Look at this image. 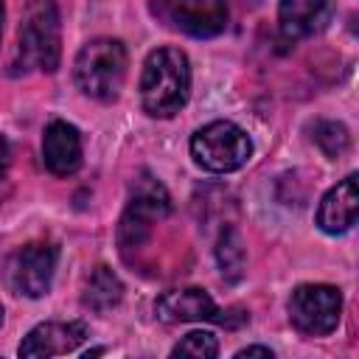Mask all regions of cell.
<instances>
[{
    "mask_svg": "<svg viewBox=\"0 0 359 359\" xmlns=\"http://www.w3.org/2000/svg\"><path fill=\"white\" fill-rule=\"evenodd\" d=\"M62 53V25L53 0H28L17 31V56L22 70L53 73Z\"/></svg>",
    "mask_w": 359,
    "mask_h": 359,
    "instance_id": "3",
    "label": "cell"
},
{
    "mask_svg": "<svg viewBox=\"0 0 359 359\" xmlns=\"http://www.w3.org/2000/svg\"><path fill=\"white\" fill-rule=\"evenodd\" d=\"M252 154V143L241 126L233 121H213L194 132L191 137V157L196 165L213 174H227L241 168Z\"/></svg>",
    "mask_w": 359,
    "mask_h": 359,
    "instance_id": "4",
    "label": "cell"
},
{
    "mask_svg": "<svg viewBox=\"0 0 359 359\" xmlns=\"http://www.w3.org/2000/svg\"><path fill=\"white\" fill-rule=\"evenodd\" d=\"M191 95V65L180 48H157L140 73V104L151 118L177 115Z\"/></svg>",
    "mask_w": 359,
    "mask_h": 359,
    "instance_id": "1",
    "label": "cell"
},
{
    "mask_svg": "<svg viewBox=\"0 0 359 359\" xmlns=\"http://www.w3.org/2000/svg\"><path fill=\"white\" fill-rule=\"evenodd\" d=\"M126 65L129 59L121 39L95 36L79 50L73 62L76 87L95 101H115L126 79Z\"/></svg>",
    "mask_w": 359,
    "mask_h": 359,
    "instance_id": "2",
    "label": "cell"
},
{
    "mask_svg": "<svg viewBox=\"0 0 359 359\" xmlns=\"http://www.w3.org/2000/svg\"><path fill=\"white\" fill-rule=\"evenodd\" d=\"M359 213V191H356V174H348L342 182H337L317 208V227L328 236L348 233L356 224Z\"/></svg>",
    "mask_w": 359,
    "mask_h": 359,
    "instance_id": "12",
    "label": "cell"
},
{
    "mask_svg": "<svg viewBox=\"0 0 359 359\" xmlns=\"http://www.w3.org/2000/svg\"><path fill=\"white\" fill-rule=\"evenodd\" d=\"M328 0H278V25L286 39L309 36L325 20Z\"/></svg>",
    "mask_w": 359,
    "mask_h": 359,
    "instance_id": "13",
    "label": "cell"
},
{
    "mask_svg": "<svg viewBox=\"0 0 359 359\" xmlns=\"http://www.w3.org/2000/svg\"><path fill=\"white\" fill-rule=\"evenodd\" d=\"M123 297V283L118 280V275L109 269V266H95L84 283V292H81V303L90 309V311H109L121 303Z\"/></svg>",
    "mask_w": 359,
    "mask_h": 359,
    "instance_id": "14",
    "label": "cell"
},
{
    "mask_svg": "<svg viewBox=\"0 0 359 359\" xmlns=\"http://www.w3.org/2000/svg\"><path fill=\"white\" fill-rule=\"evenodd\" d=\"M0 325H3V306H0Z\"/></svg>",
    "mask_w": 359,
    "mask_h": 359,
    "instance_id": "21",
    "label": "cell"
},
{
    "mask_svg": "<svg viewBox=\"0 0 359 359\" xmlns=\"http://www.w3.org/2000/svg\"><path fill=\"white\" fill-rule=\"evenodd\" d=\"M87 337V325L79 320H48L25 334L20 356H56L76 351Z\"/></svg>",
    "mask_w": 359,
    "mask_h": 359,
    "instance_id": "10",
    "label": "cell"
},
{
    "mask_svg": "<svg viewBox=\"0 0 359 359\" xmlns=\"http://www.w3.org/2000/svg\"><path fill=\"white\" fill-rule=\"evenodd\" d=\"M56 247L45 241H31L20 250H14L3 266V278L14 294L22 297H42L50 289L53 272H56Z\"/></svg>",
    "mask_w": 359,
    "mask_h": 359,
    "instance_id": "8",
    "label": "cell"
},
{
    "mask_svg": "<svg viewBox=\"0 0 359 359\" xmlns=\"http://www.w3.org/2000/svg\"><path fill=\"white\" fill-rule=\"evenodd\" d=\"M216 261H219V269L227 280H238L241 272H244V244H241V236L236 227H224L219 233V241H216Z\"/></svg>",
    "mask_w": 359,
    "mask_h": 359,
    "instance_id": "15",
    "label": "cell"
},
{
    "mask_svg": "<svg viewBox=\"0 0 359 359\" xmlns=\"http://www.w3.org/2000/svg\"><path fill=\"white\" fill-rule=\"evenodd\" d=\"M3 17H6V6H3V0H0V34H3Z\"/></svg>",
    "mask_w": 359,
    "mask_h": 359,
    "instance_id": "20",
    "label": "cell"
},
{
    "mask_svg": "<svg viewBox=\"0 0 359 359\" xmlns=\"http://www.w3.org/2000/svg\"><path fill=\"white\" fill-rule=\"evenodd\" d=\"M289 323L306 337H325L339 325L342 294L331 283H300L289 294Z\"/></svg>",
    "mask_w": 359,
    "mask_h": 359,
    "instance_id": "7",
    "label": "cell"
},
{
    "mask_svg": "<svg viewBox=\"0 0 359 359\" xmlns=\"http://www.w3.org/2000/svg\"><path fill=\"white\" fill-rule=\"evenodd\" d=\"M157 320L174 325V323H219L224 328H238L250 323L247 311L241 309H219L213 297L199 289V286H185V289H171L157 297L154 303Z\"/></svg>",
    "mask_w": 359,
    "mask_h": 359,
    "instance_id": "6",
    "label": "cell"
},
{
    "mask_svg": "<svg viewBox=\"0 0 359 359\" xmlns=\"http://www.w3.org/2000/svg\"><path fill=\"white\" fill-rule=\"evenodd\" d=\"M8 165H11V149H8V143H6V137L0 135V177H6V171H8Z\"/></svg>",
    "mask_w": 359,
    "mask_h": 359,
    "instance_id": "19",
    "label": "cell"
},
{
    "mask_svg": "<svg viewBox=\"0 0 359 359\" xmlns=\"http://www.w3.org/2000/svg\"><path fill=\"white\" fill-rule=\"evenodd\" d=\"M171 210V199H168V191L163 188L160 180H154L151 174H140L135 182H132V194H129V205L121 216V224H118V244L121 250H132V247H140L149 233H151V224L165 219Z\"/></svg>",
    "mask_w": 359,
    "mask_h": 359,
    "instance_id": "5",
    "label": "cell"
},
{
    "mask_svg": "<svg viewBox=\"0 0 359 359\" xmlns=\"http://www.w3.org/2000/svg\"><path fill=\"white\" fill-rule=\"evenodd\" d=\"M314 143L323 149L325 157H339L351 146V135L339 121H317L314 123Z\"/></svg>",
    "mask_w": 359,
    "mask_h": 359,
    "instance_id": "16",
    "label": "cell"
},
{
    "mask_svg": "<svg viewBox=\"0 0 359 359\" xmlns=\"http://www.w3.org/2000/svg\"><path fill=\"white\" fill-rule=\"evenodd\" d=\"M244 356H266V359H272V351L264 348V345H247V348H241L236 353V359H244Z\"/></svg>",
    "mask_w": 359,
    "mask_h": 359,
    "instance_id": "18",
    "label": "cell"
},
{
    "mask_svg": "<svg viewBox=\"0 0 359 359\" xmlns=\"http://www.w3.org/2000/svg\"><path fill=\"white\" fill-rule=\"evenodd\" d=\"M219 353V342L210 331H191L185 334L174 348L171 356H196V359H213Z\"/></svg>",
    "mask_w": 359,
    "mask_h": 359,
    "instance_id": "17",
    "label": "cell"
},
{
    "mask_svg": "<svg viewBox=\"0 0 359 359\" xmlns=\"http://www.w3.org/2000/svg\"><path fill=\"white\" fill-rule=\"evenodd\" d=\"M160 22L196 39L216 36L227 28V0H151Z\"/></svg>",
    "mask_w": 359,
    "mask_h": 359,
    "instance_id": "9",
    "label": "cell"
},
{
    "mask_svg": "<svg viewBox=\"0 0 359 359\" xmlns=\"http://www.w3.org/2000/svg\"><path fill=\"white\" fill-rule=\"evenodd\" d=\"M42 160L50 174L70 177L81 165V135L67 121H50L42 135Z\"/></svg>",
    "mask_w": 359,
    "mask_h": 359,
    "instance_id": "11",
    "label": "cell"
}]
</instances>
